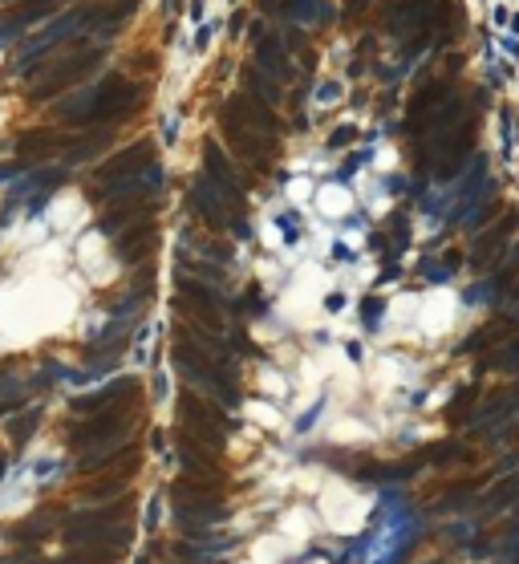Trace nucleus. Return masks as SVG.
Listing matches in <instances>:
<instances>
[{"mask_svg": "<svg viewBox=\"0 0 519 564\" xmlns=\"http://www.w3.org/2000/svg\"><path fill=\"white\" fill-rule=\"evenodd\" d=\"M370 508H373L370 496H361V491H353V487H345V484H333L321 500V524L333 528V532H341V536L361 532Z\"/></svg>", "mask_w": 519, "mask_h": 564, "instance_id": "f257e3e1", "label": "nucleus"}, {"mask_svg": "<svg viewBox=\"0 0 519 564\" xmlns=\"http://www.w3.org/2000/svg\"><path fill=\"white\" fill-rule=\"evenodd\" d=\"M454 313H458V296L454 292H430V296H422L418 305V325H426L430 333H442V329H451Z\"/></svg>", "mask_w": 519, "mask_h": 564, "instance_id": "f03ea898", "label": "nucleus"}, {"mask_svg": "<svg viewBox=\"0 0 519 564\" xmlns=\"http://www.w3.org/2000/svg\"><path fill=\"white\" fill-rule=\"evenodd\" d=\"M349 208H353V199H349L345 187H329V191H321V211L324 215H345Z\"/></svg>", "mask_w": 519, "mask_h": 564, "instance_id": "7ed1b4c3", "label": "nucleus"}]
</instances>
